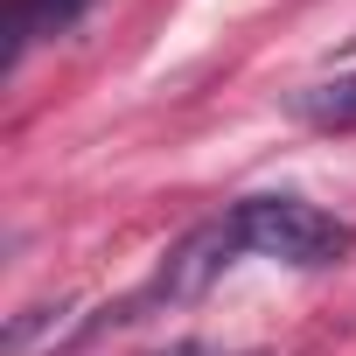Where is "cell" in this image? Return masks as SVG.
Here are the masks:
<instances>
[{"label": "cell", "mask_w": 356, "mask_h": 356, "mask_svg": "<svg viewBox=\"0 0 356 356\" xmlns=\"http://www.w3.org/2000/svg\"><path fill=\"white\" fill-rule=\"evenodd\" d=\"M238 224V245L259 252V259H280V266H335L356 231L342 217H328L321 203H300V196H245L231 210Z\"/></svg>", "instance_id": "obj_1"}, {"label": "cell", "mask_w": 356, "mask_h": 356, "mask_svg": "<svg viewBox=\"0 0 356 356\" xmlns=\"http://www.w3.org/2000/svg\"><path fill=\"white\" fill-rule=\"evenodd\" d=\"M231 252H245L238 245V224L231 217H217V224H196L182 245H175L168 259H161V273L119 307V321H133L140 307H189V300H203L217 280H224V266H231Z\"/></svg>", "instance_id": "obj_2"}, {"label": "cell", "mask_w": 356, "mask_h": 356, "mask_svg": "<svg viewBox=\"0 0 356 356\" xmlns=\"http://www.w3.org/2000/svg\"><path fill=\"white\" fill-rule=\"evenodd\" d=\"M293 119H300V126H314V133H356V70H349V77H328V84L293 91Z\"/></svg>", "instance_id": "obj_3"}, {"label": "cell", "mask_w": 356, "mask_h": 356, "mask_svg": "<svg viewBox=\"0 0 356 356\" xmlns=\"http://www.w3.org/2000/svg\"><path fill=\"white\" fill-rule=\"evenodd\" d=\"M77 15H84V0H15V22H8V35H15V42H8V49L22 56L29 42H42V35L70 29Z\"/></svg>", "instance_id": "obj_4"}, {"label": "cell", "mask_w": 356, "mask_h": 356, "mask_svg": "<svg viewBox=\"0 0 356 356\" xmlns=\"http://www.w3.org/2000/svg\"><path fill=\"white\" fill-rule=\"evenodd\" d=\"M154 356H210L203 342H175V349H154Z\"/></svg>", "instance_id": "obj_5"}]
</instances>
